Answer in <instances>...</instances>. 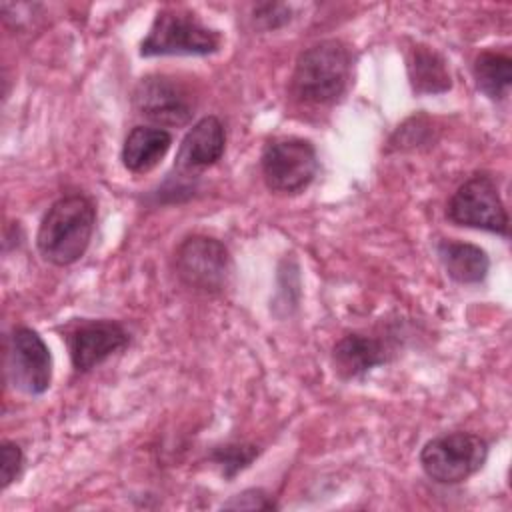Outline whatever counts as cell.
Masks as SVG:
<instances>
[{"label":"cell","instance_id":"obj_1","mask_svg":"<svg viewBox=\"0 0 512 512\" xmlns=\"http://www.w3.org/2000/svg\"><path fill=\"white\" fill-rule=\"evenodd\" d=\"M94 226V202L84 194H66L46 210L36 232V248L46 262L70 266L88 250Z\"/></svg>","mask_w":512,"mask_h":512},{"label":"cell","instance_id":"obj_2","mask_svg":"<svg viewBox=\"0 0 512 512\" xmlns=\"http://www.w3.org/2000/svg\"><path fill=\"white\" fill-rule=\"evenodd\" d=\"M350 72V48L336 38L320 40L298 54L290 78V94L306 106L332 104L346 92Z\"/></svg>","mask_w":512,"mask_h":512},{"label":"cell","instance_id":"obj_3","mask_svg":"<svg viewBox=\"0 0 512 512\" xmlns=\"http://www.w3.org/2000/svg\"><path fill=\"white\" fill-rule=\"evenodd\" d=\"M222 36L202 24L192 12L166 8L160 10L140 42V56H208L218 52Z\"/></svg>","mask_w":512,"mask_h":512},{"label":"cell","instance_id":"obj_4","mask_svg":"<svg viewBox=\"0 0 512 512\" xmlns=\"http://www.w3.org/2000/svg\"><path fill=\"white\" fill-rule=\"evenodd\" d=\"M488 458V442L472 432L440 434L420 450L424 474L438 484H460L474 476Z\"/></svg>","mask_w":512,"mask_h":512},{"label":"cell","instance_id":"obj_5","mask_svg":"<svg viewBox=\"0 0 512 512\" xmlns=\"http://www.w3.org/2000/svg\"><path fill=\"white\" fill-rule=\"evenodd\" d=\"M262 178L276 194H300L318 174V154L310 140L286 136L270 140L260 158Z\"/></svg>","mask_w":512,"mask_h":512},{"label":"cell","instance_id":"obj_6","mask_svg":"<svg viewBox=\"0 0 512 512\" xmlns=\"http://www.w3.org/2000/svg\"><path fill=\"white\" fill-rule=\"evenodd\" d=\"M446 216L456 226L486 230L508 238V212L498 184L490 174H474L456 188L446 204Z\"/></svg>","mask_w":512,"mask_h":512},{"label":"cell","instance_id":"obj_7","mask_svg":"<svg viewBox=\"0 0 512 512\" xmlns=\"http://www.w3.org/2000/svg\"><path fill=\"white\" fill-rule=\"evenodd\" d=\"M178 278L192 290L204 294L222 292L232 274V258L228 248L212 238L194 234L184 238L174 254Z\"/></svg>","mask_w":512,"mask_h":512},{"label":"cell","instance_id":"obj_8","mask_svg":"<svg viewBox=\"0 0 512 512\" xmlns=\"http://www.w3.org/2000/svg\"><path fill=\"white\" fill-rule=\"evenodd\" d=\"M132 104L158 128L188 124L196 108L190 90L166 74L142 76L132 92Z\"/></svg>","mask_w":512,"mask_h":512},{"label":"cell","instance_id":"obj_9","mask_svg":"<svg viewBox=\"0 0 512 512\" xmlns=\"http://www.w3.org/2000/svg\"><path fill=\"white\" fill-rule=\"evenodd\" d=\"M6 374L16 390L30 396H40L50 388L52 354L36 330L28 326H18L12 330Z\"/></svg>","mask_w":512,"mask_h":512},{"label":"cell","instance_id":"obj_10","mask_svg":"<svg viewBox=\"0 0 512 512\" xmlns=\"http://www.w3.org/2000/svg\"><path fill=\"white\" fill-rule=\"evenodd\" d=\"M64 340L74 370L84 374L124 350L130 344V334L124 324L116 320L84 318L66 330Z\"/></svg>","mask_w":512,"mask_h":512},{"label":"cell","instance_id":"obj_11","mask_svg":"<svg viewBox=\"0 0 512 512\" xmlns=\"http://www.w3.org/2000/svg\"><path fill=\"white\" fill-rule=\"evenodd\" d=\"M226 150V130L220 118L204 116L192 124L176 154V172H198L214 166Z\"/></svg>","mask_w":512,"mask_h":512},{"label":"cell","instance_id":"obj_12","mask_svg":"<svg viewBox=\"0 0 512 512\" xmlns=\"http://www.w3.org/2000/svg\"><path fill=\"white\" fill-rule=\"evenodd\" d=\"M388 362V348L376 336L346 334L332 348L334 372L342 380H356L368 374L372 368Z\"/></svg>","mask_w":512,"mask_h":512},{"label":"cell","instance_id":"obj_13","mask_svg":"<svg viewBox=\"0 0 512 512\" xmlns=\"http://www.w3.org/2000/svg\"><path fill=\"white\" fill-rule=\"evenodd\" d=\"M172 146V134L158 126H134L122 144V164L132 174H146L156 168Z\"/></svg>","mask_w":512,"mask_h":512},{"label":"cell","instance_id":"obj_14","mask_svg":"<svg viewBox=\"0 0 512 512\" xmlns=\"http://www.w3.org/2000/svg\"><path fill=\"white\" fill-rule=\"evenodd\" d=\"M438 258L446 274L458 284H480L486 280L490 270L488 254L470 242L440 240L436 244Z\"/></svg>","mask_w":512,"mask_h":512},{"label":"cell","instance_id":"obj_15","mask_svg":"<svg viewBox=\"0 0 512 512\" xmlns=\"http://www.w3.org/2000/svg\"><path fill=\"white\" fill-rule=\"evenodd\" d=\"M408 78L414 94H442L452 88L446 60L428 46H414L406 60Z\"/></svg>","mask_w":512,"mask_h":512},{"label":"cell","instance_id":"obj_16","mask_svg":"<svg viewBox=\"0 0 512 512\" xmlns=\"http://www.w3.org/2000/svg\"><path fill=\"white\" fill-rule=\"evenodd\" d=\"M476 88L490 100H504L512 86V58L502 52L484 50L472 64Z\"/></svg>","mask_w":512,"mask_h":512},{"label":"cell","instance_id":"obj_17","mask_svg":"<svg viewBox=\"0 0 512 512\" xmlns=\"http://www.w3.org/2000/svg\"><path fill=\"white\" fill-rule=\"evenodd\" d=\"M258 446L248 442H230L224 446H216L210 452V460L220 468V474L230 480L244 468H248L258 456Z\"/></svg>","mask_w":512,"mask_h":512},{"label":"cell","instance_id":"obj_18","mask_svg":"<svg viewBox=\"0 0 512 512\" xmlns=\"http://www.w3.org/2000/svg\"><path fill=\"white\" fill-rule=\"evenodd\" d=\"M0 462H2V488H8L22 472L24 466V452L22 448L12 442V440H4L0 444Z\"/></svg>","mask_w":512,"mask_h":512},{"label":"cell","instance_id":"obj_19","mask_svg":"<svg viewBox=\"0 0 512 512\" xmlns=\"http://www.w3.org/2000/svg\"><path fill=\"white\" fill-rule=\"evenodd\" d=\"M226 510H276L278 504L260 488L244 490L222 504Z\"/></svg>","mask_w":512,"mask_h":512},{"label":"cell","instance_id":"obj_20","mask_svg":"<svg viewBox=\"0 0 512 512\" xmlns=\"http://www.w3.org/2000/svg\"><path fill=\"white\" fill-rule=\"evenodd\" d=\"M254 22L264 30H276L290 20V8L286 4H258L254 6Z\"/></svg>","mask_w":512,"mask_h":512}]
</instances>
